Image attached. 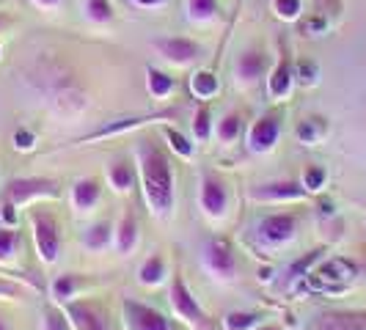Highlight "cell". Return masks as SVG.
<instances>
[{"label":"cell","instance_id":"obj_1","mask_svg":"<svg viewBox=\"0 0 366 330\" xmlns=\"http://www.w3.org/2000/svg\"><path fill=\"white\" fill-rule=\"evenodd\" d=\"M141 184H144V199L154 215H168L174 206V174L165 151L154 144H141Z\"/></svg>","mask_w":366,"mask_h":330},{"label":"cell","instance_id":"obj_2","mask_svg":"<svg viewBox=\"0 0 366 330\" xmlns=\"http://www.w3.org/2000/svg\"><path fill=\"white\" fill-rule=\"evenodd\" d=\"M152 47L163 55L165 61H171V64H177V66H190V64L199 61L204 53L202 44L187 36H160L152 41Z\"/></svg>","mask_w":366,"mask_h":330},{"label":"cell","instance_id":"obj_3","mask_svg":"<svg viewBox=\"0 0 366 330\" xmlns=\"http://www.w3.org/2000/svg\"><path fill=\"white\" fill-rule=\"evenodd\" d=\"M34 242H36L39 259L44 264H53L61 254V237L50 212H34Z\"/></svg>","mask_w":366,"mask_h":330},{"label":"cell","instance_id":"obj_4","mask_svg":"<svg viewBox=\"0 0 366 330\" xmlns=\"http://www.w3.org/2000/svg\"><path fill=\"white\" fill-rule=\"evenodd\" d=\"M124 325L127 330H171L163 314L138 300H124Z\"/></svg>","mask_w":366,"mask_h":330},{"label":"cell","instance_id":"obj_5","mask_svg":"<svg viewBox=\"0 0 366 330\" xmlns=\"http://www.w3.org/2000/svg\"><path fill=\"white\" fill-rule=\"evenodd\" d=\"M278 135H281V116L278 113H267L257 119L251 129H248V149L251 151H270L278 144Z\"/></svg>","mask_w":366,"mask_h":330},{"label":"cell","instance_id":"obj_6","mask_svg":"<svg viewBox=\"0 0 366 330\" xmlns=\"http://www.w3.org/2000/svg\"><path fill=\"white\" fill-rule=\"evenodd\" d=\"M171 306H174V311L179 314L182 319L187 322H207V314L204 309L199 306V300L193 297V292L187 289V284H184L182 275H174V284H171Z\"/></svg>","mask_w":366,"mask_h":330},{"label":"cell","instance_id":"obj_7","mask_svg":"<svg viewBox=\"0 0 366 330\" xmlns=\"http://www.w3.org/2000/svg\"><path fill=\"white\" fill-rule=\"evenodd\" d=\"M6 196L11 204H25L41 196H58V184L53 179H14L6 187Z\"/></svg>","mask_w":366,"mask_h":330},{"label":"cell","instance_id":"obj_8","mask_svg":"<svg viewBox=\"0 0 366 330\" xmlns=\"http://www.w3.org/2000/svg\"><path fill=\"white\" fill-rule=\"evenodd\" d=\"M295 86V69H292V61H290V55L287 50H281L278 55V61H275L273 72L267 77V94L273 96V99H284V96H290Z\"/></svg>","mask_w":366,"mask_h":330},{"label":"cell","instance_id":"obj_9","mask_svg":"<svg viewBox=\"0 0 366 330\" xmlns=\"http://www.w3.org/2000/svg\"><path fill=\"white\" fill-rule=\"evenodd\" d=\"M202 206L207 215L212 218H220L229 206V193H226V184L220 182L218 176L212 174H204L202 179Z\"/></svg>","mask_w":366,"mask_h":330},{"label":"cell","instance_id":"obj_10","mask_svg":"<svg viewBox=\"0 0 366 330\" xmlns=\"http://www.w3.org/2000/svg\"><path fill=\"white\" fill-rule=\"evenodd\" d=\"M295 229H297V218L290 212H275L259 223V234L267 242H287L295 237Z\"/></svg>","mask_w":366,"mask_h":330},{"label":"cell","instance_id":"obj_11","mask_svg":"<svg viewBox=\"0 0 366 330\" xmlns=\"http://www.w3.org/2000/svg\"><path fill=\"white\" fill-rule=\"evenodd\" d=\"M267 64H270V58H267L264 50L248 47V50L237 58V80L239 83H245V86L257 83L259 77L267 72Z\"/></svg>","mask_w":366,"mask_h":330},{"label":"cell","instance_id":"obj_12","mask_svg":"<svg viewBox=\"0 0 366 330\" xmlns=\"http://www.w3.org/2000/svg\"><path fill=\"white\" fill-rule=\"evenodd\" d=\"M207 261L212 267V273L220 278H232L237 270V256H234V248L226 242V239H212L209 248H207Z\"/></svg>","mask_w":366,"mask_h":330},{"label":"cell","instance_id":"obj_13","mask_svg":"<svg viewBox=\"0 0 366 330\" xmlns=\"http://www.w3.org/2000/svg\"><path fill=\"white\" fill-rule=\"evenodd\" d=\"M306 196L309 190L297 182H270L254 190V199H262V201H300Z\"/></svg>","mask_w":366,"mask_h":330},{"label":"cell","instance_id":"obj_14","mask_svg":"<svg viewBox=\"0 0 366 330\" xmlns=\"http://www.w3.org/2000/svg\"><path fill=\"white\" fill-rule=\"evenodd\" d=\"M66 314L72 319L74 330H105V322L99 319V314L86 303H66Z\"/></svg>","mask_w":366,"mask_h":330},{"label":"cell","instance_id":"obj_15","mask_svg":"<svg viewBox=\"0 0 366 330\" xmlns=\"http://www.w3.org/2000/svg\"><path fill=\"white\" fill-rule=\"evenodd\" d=\"M99 182L97 179H80V182L72 187V201L77 209H83V212H89V209H94L97 206V201H99Z\"/></svg>","mask_w":366,"mask_h":330},{"label":"cell","instance_id":"obj_16","mask_svg":"<svg viewBox=\"0 0 366 330\" xmlns=\"http://www.w3.org/2000/svg\"><path fill=\"white\" fill-rule=\"evenodd\" d=\"M147 91L154 96V99H165L177 91V77L160 72V69H147Z\"/></svg>","mask_w":366,"mask_h":330},{"label":"cell","instance_id":"obj_17","mask_svg":"<svg viewBox=\"0 0 366 330\" xmlns=\"http://www.w3.org/2000/svg\"><path fill=\"white\" fill-rule=\"evenodd\" d=\"M138 242V223L132 218V212H124L122 220H119V229H116V245L122 254H129Z\"/></svg>","mask_w":366,"mask_h":330},{"label":"cell","instance_id":"obj_18","mask_svg":"<svg viewBox=\"0 0 366 330\" xmlns=\"http://www.w3.org/2000/svg\"><path fill=\"white\" fill-rule=\"evenodd\" d=\"M108 179H110V184L119 190V193H127V190H132V187H135V168H132L127 160H119V163L110 165Z\"/></svg>","mask_w":366,"mask_h":330},{"label":"cell","instance_id":"obj_19","mask_svg":"<svg viewBox=\"0 0 366 330\" xmlns=\"http://www.w3.org/2000/svg\"><path fill=\"white\" fill-rule=\"evenodd\" d=\"M220 6L218 0H187V19L190 22H199V25H207L218 17Z\"/></svg>","mask_w":366,"mask_h":330},{"label":"cell","instance_id":"obj_20","mask_svg":"<svg viewBox=\"0 0 366 330\" xmlns=\"http://www.w3.org/2000/svg\"><path fill=\"white\" fill-rule=\"evenodd\" d=\"M190 91L196 94L199 99H212L218 94V74L209 72V69H202L190 77Z\"/></svg>","mask_w":366,"mask_h":330},{"label":"cell","instance_id":"obj_21","mask_svg":"<svg viewBox=\"0 0 366 330\" xmlns=\"http://www.w3.org/2000/svg\"><path fill=\"white\" fill-rule=\"evenodd\" d=\"M165 275V259L160 254H152V256L141 264V270H138V281L144 284V286H157L160 281H163Z\"/></svg>","mask_w":366,"mask_h":330},{"label":"cell","instance_id":"obj_22","mask_svg":"<svg viewBox=\"0 0 366 330\" xmlns=\"http://www.w3.org/2000/svg\"><path fill=\"white\" fill-rule=\"evenodd\" d=\"M325 129H328L325 119H317V116H312V119H303V121L297 124L295 135H297V141H303V144H317V141L325 135Z\"/></svg>","mask_w":366,"mask_h":330},{"label":"cell","instance_id":"obj_23","mask_svg":"<svg viewBox=\"0 0 366 330\" xmlns=\"http://www.w3.org/2000/svg\"><path fill=\"white\" fill-rule=\"evenodd\" d=\"M239 132H242V116H239V113H226V116L218 121V138L220 141L232 144V141H237L239 138Z\"/></svg>","mask_w":366,"mask_h":330},{"label":"cell","instance_id":"obj_24","mask_svg":"<svg viewBox=\"0 0 366 330\" xmlns=\"http://www.w3.org/2000/svg\"><path fill=\"white\" fill-rule=\"evenodd\" d=\"M110 234H113V226H110L108 220H99V223H94L92 229L86 231V245H89L92 251H99V248L108 245Z\"/></svg>","mask_w":366,"mask_h":330},{"label":"cell","instance_id":"obj_25","mask_svg":"<svg viewBox=\"0 0 366 330\" xmlns=\"http://www.w3.org/2000/svg\"><path fill=\"white\" fill-rule=\"evenodd\" d=\"M292 69H295V83H300V86H314L317 77H320V66L314 64L312 58H300L297 64H292Z\"/></svg>","mask_w":366,"mask_h":330},{"label":"cell","instance_id":"obj_26","mask_svg":"<svg viewBox=\"0 0 366 330\" xmlns=\"http://www.w3.org/2000/svg\"><path fill=\"white\" fill-rule=\"evenodd\" d=\"M86 6V17L97 22V25H105L113 19V6H110V0H86L83 3Z\"/></svg>","mask_w":366,"mask_h":330},{"label":"cell","instance_id":"obj_27","mask_svg":"<svg viewBox=\"0 0 366 330\" xmlns=\"http://www.w3.org/2000/svg\"><path fill=\"white\" fill-rule=\"evenodd\" d=\"M193 135H196V141H207L212 135V110L207 105H202L193 116Z\"/></svg>","mask_w":366,"mask_h":330},{"label":"cell","instance_id":"obj_28","mask_svg":"<svg viewBox=\"0 0 366 330\" xmlns=\"http://www.w3.org/2000/svg\"><path fill=\"white\" fill-rule=\"evenodd\" d=\"M273 11L284 22H295L303 14V0H273Z\"/></svg>","mask_w":366,"mask_h":330},{"label":"cell","instance_id":"obj_29","mask_svg":"<svg viewBox=\"0 0 366 330\" xmlns=\"http://www.w3.org/2000/svg\"><path fill=\"white\" fill-rule=\"evenodd\" d=\"M17 242H19V231H14V229H0V264H9L14 259Z\"/></svg>","mask_w":366,"mask_h":330},{"label":"cell","instance_id":"obj_30","mask_svg":"<svg viewBox=\"0 0 366 330\" xmlns=\"http://www.w3.org/2000/svg\"><path fill=\"white\" fill-rule=\"evenodd\" d=\"M325 182H328V171H325L322 165H309V168H306V174H303V187H306L309 193L322 190Z\"/></svg>","mask_w":366,"mask_h":330},{"label":"cell","instance_id":"obj_31","mask_svg":"<svg viewBox=\"0 0 366 330\" xmlns=\"http://www.w3.org/2000/svg\"><path fill=\"white\" fill-rule=\"evenodd\" d=\"M259 325V314L251 311H232L226 316V330H251Z\"/></svg>","mask_w":366,"mask_h":330},{"label":"cell","instance_id":"obj_32","mask_svg":"<svg viewBox=\"0 0 366 330\" xmlns=\"http://www.w3.org/2000/svg\"><path fill=\"white\" fill-rule=\"evenodd\" d=\"M165 138H168V146L174 149L179 157H193V144L184 138L179 129H174V127H165Z\"/></svg>","mask_w":366,"mask_h":330},{"label":"cell","instance_id":"obj_33","mask_svg":"<svg viewBox=\"0 0 366 330\" xmlns=\"http://www.w3.org/2000/svg\"><path fill=\"white\" fill-rule=\"evenodd\" d=\"M77 284H80V281H77L74 275H58V278L53 281V297L55 300H61V303L69 300V297L74 294V289H77Z\"/></svg>","mask_w":366,"mask_h":330},{"label":"cell","instance_id":"obj_34","mask_svg":"<svg viewBox=\"0 0 366 330\" xmlns=\"http://www.w3.org/2000/svg\"><path fill=\"white\" fill-rule=\"evenodd\" d=\"M34 144H36L34 132H28V129H19V132H14V146H17V149L28 151V149H34Z\"/></svg>","mask_w":366,"mask_h":330},{"label":"cell","instance_id":"obj_35","mask_svg":"<svg viewBox=\"0 0 366 330\" xmlns=\"http://www.w3.org/2000/svg\"><path fill=\"white\" fill-rule=\"evenodd\" d=\"M0 297H22V286L14 284V281L0 278Z\"/></svg>","mask_w":366,"mask_h":330},{"label":"cell","instance_id":"obj_36","mask_svg":"<svg viewBox=\"0 0 366 330\" xmlns=\"http://www.w3.org/2000/svg\"><path fill=\"white\" fill-rule=\"evenodd\" d=\"M322 254H325V251L320 248V251H312V256H309V259H300V261H297V264L292 267V278H297V275L303 273V270H309V264H312V261H317V259L322 256Z\"/></svg>","mask_w":366,"mask_h":330},{"label":"cell","instance_id":"obj_37","mask_svg":"<svg viewBox=\"0 0 366 330\" xmlns=\"http://www.w3.org/2000/svg\"><path fill=\"white\" fill-rule=\"evenodd\" d=\"M129 3L138 9H157V6H165L168 0H129Z\"/></svg>","mask_w":366,"mask_h":330},{"label":"cell","instance_id":"obj_38","mask_svg":"<svg viewBox=\"0 0 366 330\" xmlns=\"http://www.w3.org/2000/svg\"><path fill=\"white\" fill-rule=\"evenodd\" d=\"M34 6H39V9H58L64 0H31Z\"/></svg>","mask_w":366,"mask_h":330},{"label":"cell","instance_id":"obj_39","mask_svg":"<svg viewBox=\"0 0 366 330\" xmlns=\"http://www.w3.org/2000/svg\"><path fill=\"white\" fill-rule=\"evenodd\" d=\"M3 218L9 220V223H14V220H17V215H14V204H11V201L3 206Z\"/></svg>","mask_w":366,"mask_h":330},{"label":"cell","instance_id":"obj_40","mask_svg":"<svg viewBox=\"0 0 366 330\" xmlns=\"http://www.w3.org/2000/svg\"><path fill=\"white\" fill-rule=\"evenodd\" d=\"M0 330H9V325H6V319L0 316Z\"/></svg>","mask_w":366,"mask_h":330},{"label":"cell","instance_id":"obj_41","mask_svg":"<svg viewBox=\"0 0 366 330\" xmlns=\"http://www.w3.org/2000/svg\"><path fill=\"white\" fill-rule=\"evenodd\" d=\"M257 330H275V328H257Z\"/></svg>","mask_w":366,"mask_h":330},{"label":"cell","instance_id":"obj_42","mask_svg":"<svg viewBox=\"0 0 366 330\" xmlns=\"http://www.w3.org/2000/svg\"><path fill=\"white\" fill-rule=\"evenodd\" d=\"M0 53H3V47H0Z\"/></svg>","mask_w":366,"mask_h":330}]
</instances>
